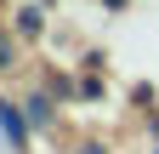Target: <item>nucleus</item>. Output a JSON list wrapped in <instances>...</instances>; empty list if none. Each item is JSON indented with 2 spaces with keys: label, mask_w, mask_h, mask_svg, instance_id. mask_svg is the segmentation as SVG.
Segmentation results:
<instances>
[{
  "label": "nucleus",
  "mask_w": 159,
  "mask_h": 154,
  "mask_svg": "<svg viewBox=\"0 0 159 154\" xmlns=\"http://www.w3.org/2000/svg\"><path fill=\"white\" fill-rule=\"evenodd\" d=\"M0 131L11 137V148H23V137H29V126H23V114H17L6 97H0Z\"/></svg>",
  "instance_id": "nucleus-1"
},
{
  "label": "nucleus",
  "mask_w": 159,
  "mask_h": 154,
  "mask_svg": "<svg viewBox=\"0 0 159 154\" xmlns=\"http://www.w3.org/2000/svg\"><path fill=\"white\" fill-rule=\"evenodd\" d=\"M29 120L46 126V120H51V103H46V97H29Z\"/></svg>",
  "instance_id": "nucleus-2"
},
{
  "label": "nucleus",
  "mask_w": 159,
  "mask_h": 154,
  "mask_svg": "<svg viewBox=\"0 0 159 154\" xmlns=\"http://www.w3.org/2000/svg\"><path fill=\"white\" fill-rule=\"evenodd\" d=\"M0 69H11V40L0 34Z\"/></svg>",
  "instance_id": "nucleus-3"
}]
</instances>
